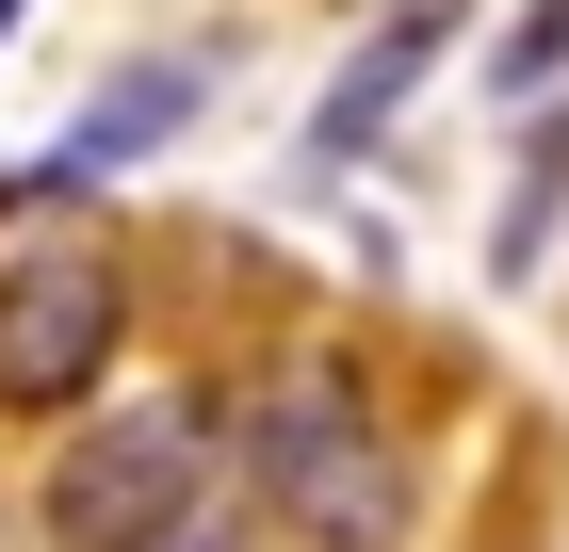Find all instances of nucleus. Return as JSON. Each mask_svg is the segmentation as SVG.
<instances>
[{
  "mask_svg": "<svg viewBox=\"0 0 569 552\" xmlns=\"http://www.w3.org/2000/svg\"><path fill=\"white\" fill-rule=\"evenodd\" d=\"M553 212H569V114H537L521 130V179H505V228H488V277H537Z\"/></svg>",
  "mask_w": 569,
  "mask_h": 552,
  "instance_id": "6",
  "label": "nucleus"
},
{
  "mask_svg": "<svg viewBox=\"0 0 569 552\" xmlns=\"http://www.w3.org/2000/svg\"><path fill=\"white\" fill-rule=\"evenodd\" d=\"M179 114H196V66H131V82H114V98H82V114H66V147H49V163H33V195H82V179L147 163V147H163Z\"/></svg>",
  "mask_w": 569,
  "mask_h": 552,
  "instance_id": "5",
  "label": "nucleus"
},
{
  "mask_svg": "<svg viewBox=\"0 0 569 552\" xmlns=\"http://www.w3.org/2000/svg\"><path fill=\"white\" fill-rule=\"evenodd\" d=\"M553 66H569V0H537L521 33L488 49V82H505V98H537V82H553Z\"/></svg>",
  "mask_w": 569,
  "mask_h": 552,
  "instance_id": "7",
  "label": "nucleus"
},
{
  "mask_svg": "<svg viewBox=\"0 0 569 552\" xmlns=\"http://www.w3.org/2000/svg\"><path fill=\"white\" fill-rule=\"evenodd\" d=\"M228 471H244L277 520H326V536L391 520V455H375V423H358V390H342V374H277L261 407L228 423Z\"/></svg>",
  "mask_w": 569,
  "mask_h": 552,
  "instance_id": "2",
  "label": "nucleus"
},
{
  "mask_svg": "<svg viewBox=\"0 0 569 552\" xmlns=\"http://www.w3.org/2000/svg\"><path fill=\"white\" fill-rule=\"evenodd\" d=\"M114 341H131V293H114V260L82 244H33L0 260V407H98V374H114Z\"/></svg>",
  "mask_w": 569,
  "mask_h": 552,
  "instance_id": "3",
  "label": "nucleus"
},
{
  "mask_svg": "<svg viewBox=\"0 0 569 552\" xmlns=\"http://www.w3.org/2000/svg\"><path fill=\"white\" fill-rule=\"evenodd\" d=\"M439 49H456V0H391V17H375V49H358L342 82H326V114H309V163H358V147L407 114V82H423Z\"/></svg>",
  "mask_w": 569,
  "mask_h": 552,
  "instance_id": "4",
  "label": "nucleus"
},
{
  "mask_svg": "<svg viewBox=\"0 0 569 552\" xmlns=\"http://www.w3.org/2000/svg\"><path fill=\"white\" fill-rule=\"evenodd\" d=\"M212 488H228V407L212 390L98 407V423L49 455V520H66V536H196Z\"/></svg>",
  "mask_w": 569,
  "mask_h": 552,
  "instance_id": "1",
  "label": "nucleus"
},
{
  "mask_svg": "<svg viewBox=\"0 0 569 552\" xmlns=\"http://www.w3.org/2000/svg\"><path fill=\"white\" fill-rule=\"evenodd\" d=\"M17 17H33V0H0V49H17Z\"/></svg>",
  "mask_w": 569,
  "mask_h": 552,
  "instance_id": "8",
  "label": "nucleus"
}]
</instances>
